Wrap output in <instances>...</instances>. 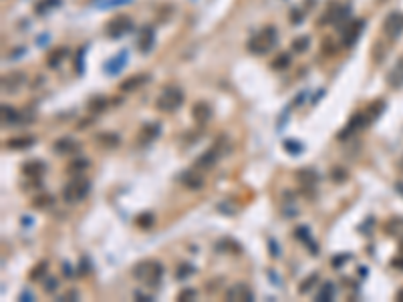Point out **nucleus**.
I'll list each match as a JSON object with an SVG mask.
<instances>
[{
  "mask_svg": "<svg viewBox=\"0 0 403 302\" xmlns=\"http://www.w3.org/2000/svg\"><path fill=\"white\" fill-rule=\"evenodd\" d=\"M278 43V32L274 26H266L264 30L256 32L254 37L248 41V50L252 55H268Z\"/></svg>",
  "mask_w": 403,
  "mask_h": 302,
  "instance_id": "obj_1",
  "label": "nucleus"
},
{
  "mask_svg": "<svg viewBox=\"0 0 403 302\" xmlns=\"http://www.w3.org/2000/svg\"><path fill=\"white\" fill-rule=\"evenodd\" d=\"M95 139H97V143L101 147H105V149H113V147L119 145V141H121V137L117 135V133H99Z\"/></svg>",
  "mask_w": 403,
  "mask_h": 302,
  "instance_id": "obj_19",
  "label": "nucleus"
},
{
  "mask_svg": "<svg viewBox=\"0 0 403 302\" xmlns=\"http://www.w3.org/2000/svg\"><path fill=\"white\" fill-rule=\"evenodd\" d=\"M383 30L389 39L399 37V32L403 30V14L401 12H391L383 22Z\"/></svg>",
  "mask_w": 403,
  "mask_h": 302,
  "instance_id": "obj_6",
  "label": "nucleus"
},
{
  "mask_svg": "<svg viewBox=\"0 0 403 302\" xmlns=\"http://www.w3.org/2000/svg\"><path fill=\"white\" fill-rule=\"evenodd\" d=\"M331 177H333V181L341 183V181H345V179H347V172L343 170V167H335V170L331 172Z\"/></svg>",
  "mask_w": 403,
  "mask_h": 302,
  "instance_id": "obj_38",
  "label": "nucleus"
},
{
  "mask_svg": "<svg viewBox=\"0 0 403 302\" xmlns=\"http://www.w3.org/2000/svg\"><path fill=\"white\" fill-rule=\"evenodd\" d=\"M46 266H48V262L46 260H43V262H39L35 268L30 270V274H28V278L30 280H39V278H43L45 274H46Z\"/></svg>",
  "mask_w": 403,
  "mask_h": 302,
  "instance_id": "obj_32",
  "label": "nucleus"
},
{
  "mask_svg": "<svg viewBox=\"0 0 403 302\" xmlns=\"http://www.w3.org/2000/svg\"><path fill=\"white\" fill-rule=\"evenodd\" d=\"M333 296H335L333 282H325L323 288L318 290V294H316V300H318V302H329V300H333Z\"/></svg>",
  "mask_w": 403,
  "mask_h": 302,
  "instance_id": "obj_25",
  "label": "nucleus"
},
{
  "mask_svg": "<svg viewBox=\"0 0 403 302\" xmlns=\"http://www.w3.org/2000/svg\"><path fill=\"white\" fill-rule=\"evenodd\" d=\"M218 157H220V151H218V149H208L206 153H202L196 159V170H210V167L218 161Z\"/></svg>",
  "mask_w": 403,
  "mask_h": 302,
  "instance_id": "obj_15",
  "label": "nucleus"
},
{
  "mask_svg": "<svg viewBox=\"0 0 403 302\" xmlns=\"http://www.w3.org/2000/svg\"><path fill=\"white\" fill-rule=\"evenodd\" d=\"M311 234H309V228H305V226H300L298 230H296V238H300L305 244H309L311 246V254H318V248H316V244H313L311 242Z\"/></svg>",
  "mask_w": 403,
  "mask_h": 302,
  "instance_id": "obj_28",
  "label": "nucleus"
},
{
  "mask_svg": "<svg viewBox=\"0 0 403 302\" xmlns=\"http://www.w3.org/2000/svg\"><path fill=\"white\" fill-rule=\"evenodd\" d=\"M24 298H26V300H30V298H32V294L26 290V292H22V294H21V300H24Z\"/></svg>",
  "mask_w": 403,
  "mask_h": 302,
  "instance_id": "obj_49",
  "label": "nucleus"
},
{
  "mask_svg": "<svg viewBox=\"0 0 403 302\" xmlns=\"http://www.w3.org/2000/svg\"><path fill=\"white\" fill-rule=\"evenodd\" d=\"M296 179L302 188H314L316 181H318V173L314 170H311V167H305V170H300L296 173Z\"/></svg>",
  "mask_w": 403,
  "mask_h": 302,
  "instance_id": "obj_16",
  "label": "nucleus"
},
{
  "mask_svg": "<svg viewBox=\"0 0 403 302\" xmlns=\"http://www.w3.org/2000/svg\"><path fill=\"white\" fill-rule=\"evenodd\" d=\"M135 298H139L141 302H149V300H151L149 296H145V294H141V292H135Z\"/></svg>",
  "mask_w": 403,
  "mask_h": 302,
  "instance_id": "obj_47",
  "label": "nucleus"
},
{
  "mask_svg": "<svg viewBox=\"0 0 403 302\" xmlns=\"http://www.w3.org/2000/svg\"><path fill=\"white\" fill-rule=\"evenodd\" d=\"M71 298H73V300H75V298H79V292H77V290H69V292H67L61 300H71Z\"/></svg>",
  "mask_w": 403,
  "mask_h": 302,
  "instance_id": "obj_45",
  "label": "nucleus"
},
{
  "mask_svg": "<svg viewBox=\"0 0 403 302\" xmlns=\"http://www.w3.org/2000/svg\"><path fill=\"white\" fill-rule=\"evenodd\" d=\"M212 107L208 103H196L192 107V117H194V121L200 123V125H206L210 119H212Z\"/></svg>",
  "mask_w": 403,
  "mask_h": 302,
  "instance_id": "obj_13",
  "label": "nucleus"
},
{
  "mask_svg": "<svg viewBox=\"0 0 403 302\" xmlns=\"http://www.w3.org/2000/svg\"><path fill=\"white\" fill-rule=\"evenodd\" d=\"M289 65H291V55H289V53H282V55H278V57L272 61V69L280 71V69H287Z\"/></svg>",
  "mask_w": 403,
  "mask_h": 302,
  "instance_id": "obj_33",
  "label": "nucleus"
},
{
  "mask_svg": "<svg viewBox=\"0 0 403 302\" xmlns=\"http://www.w3.org/2000/svg\"><path fill=\"white\" fill-rule=\"evenodd\" d=\"M367 125V115H363V113H355L351 117V121H349V125L339 133L337 135V139L339 141H345V139H349L353 133H355L357 129H361V127H365Z\"/></svg>",
  "mask_w": 403,
  "mask_h": 302,
  "instance_id": "obj_7",
  "label": "nucleus"
},
{
  "mask_svg": "<svg viewBox=\"0 0 403 302\" xmlns=\"http://www.w3.org/2000/svg\"><path fill=\"white\" fill-rule=\"evenodd\" d=\"M35 137H14V139H10L8 143H6V147L8 149H14V151H21V149H28V147H32L35 145Z\"/></svg>",
  "mask_w": 403,
  "mask_h": 302,
  "instance_id": "obj_22",
  "label": "nucleus"
},
{
  "mask_svg": "<svg viewBox=\"0 0 403 302\" xmlns=\"http://www.w3.org/2000/svg\"><path fill=\"white\" fill-rule=\"evenodd\" d=\"M57 288H59V280L57 278H48L46 284H45V290L46 292H55Z\"/></svg>",
  "mask_w": 403,
  "mask_h": 302,
  "instance_id": "obj_42",
  "label": "nucleus"
},
{
  "mask_svg": "<svg viewBox=\"0 0 403 302\" xmlns=\"http://www.w3.org/2000/svg\"><path fill=\"white\" fill-rule=\"evenodd\" d=\"M85 167H89V161H87V159H77L75 163H71L69 170H71V172H77V170H85Z\"/></svg>",
  "mask_w": 403,
  "mask_h": 302,
  "instance_id": "obj_41",
  "label": "nucleus"
},
{
  "mask_svg": "<svg viewBox=\"0 0 403 302\" xmlns=\"http://www.w3.org/2000/svg\"><path fill=\"white\" fill-rule=\"evenodd\" d=\"M316 280H318V274H316V272H314V274H311L309 278H305V282H302L300 286H298V292H300V294H307V292L314 286V284H316Z\"/></svg>",
  "mask_w": 403,
  "mask_h": 302,
  "instance_id": "obj_34",
  "label": "nucleus"
},
{
  "mask_svg": "<svg viewBox=\"0 0 403 302\" xmlns=\"http://www.w3.org/2000/svg\"><path fill=\"white\" fill-rule=\"evenodd\" d=\"M181 103H183L181 89L179 87H165L161 91V95L157 97V101H156V107L163 113H174L181 107Z\"/></svg>",
  "mask_w": 403,
  "mask_h": 302,
  "instance_id": "obj_3",
  "label": "nucleus"
},
{
  "mask_svg": "<svg viewBox=\"0 0 403 302\" xmlns=\"http://www.w3.org/2000/svg\"><path fill=\"white\" fill-rule=\"evenodd\" d=\"M83 55H85V46L79 48V53H77V73L79 75L83 73Z\"/></svg>",
  "mask_w": 403,
  "mask_h": 302,
  "instance_id": "obj_43",
  "label": "nucleus"
},
{
  "mask_svg": "<svg viewBox=\"0 0 403 302\" xmlns=\"http://www.w3.org/2000/svg\"><path fill=\"white\" fill-rule=\"evenodd\" d=\"M154 43H156V32L151 26H143L139 30V39H137V48L141 53H149L154 48Z\"/></svg>",
  "mask_w": 403,
  "mask_h": 302,
  "instance_id": "obj_10",
  "label": "nucleus"
},
{
  "mask_svg": "<svg viewBox=\"0 0 403 302\" xmlns=\"http://www.w3.org/2000/svg\"><path fill=\"white\" fill-rule=\"evenodd\" d=\"M147 81H149L147 75H133V77H129V79H125V81L121 83V85H119V91H123V93H133V91L141 89Z\"/></svg>",
  "mask_w": 403,
  "mask_h": 302,
  "instance_id": "obj_14",
  "label": "nucleus"
},
{
  "mask_svg": "<svg viewBox=\"0 0 403 302\" xmlns=\"http://www.w3.org/2000/svg\"><path fill=\"white\" fill-rule=\"evenodd\" d=\"M154 222H156V217H154V214H149V212H143V214H139V216H137V220H135L137 228H141V230H147V228H151V226H154Z\"/></svg>",
  "mask_w": 403,
  "mask_h": 302,
  "instance_id": "obj_29",
  "label": "nucleus"
},
{
  "mask_svg": "<svg viewBox=\"0 0 403 302\" xmlns=\"http://www.w3.org/2000/svg\"><path fill=\"white\" fill-rule=\"evenodd\" d=\"M226 300H238V302H250L254 300V294H252V290L246 286L244 282H238L234 284V286L226 292Z\"/></svg>",
  "mask_w": 403,
  "mask_h": 302,
  "instance_id": "obj_8",
  "label": "nucleus"
},
{
  "mask_svg": "<svg viewBox=\"0 0 403 302\" xmlns=\"http://www.w3.org/2000/svg\"><path fill=\"white\" fill-rule=\"evenodd\" d=\"M22 119H24L22 113H19L10 105H2V123L4 125H19Z\"/></svg>",
  "mask_w": 403,
  "mask_h": 302,
  "instance_id": "obj_17",
  "label": "nucleus"
},
{
  "mask_svg": "<svg viewBox=\"0 0 403 302\" xmlns=\"http://www.w3.org/2000/svg\"><path fill=\"white\" fill-rule=\"evenodd\" d=\"M349 258H351V254H343V256H339V258H335V260H333V266H335V268H339V266H341L343 262H347Z\"/></svg>",
  "mask_w": 403,
  "mask_h": 302,
  "instance_id": "obj_44",
  "label": "nucleus"
},
{
  "mask_svg": "<svg viewBox=\"0 0 403 302\" xmlns=\"http://www.w3.org/2000/svg\"><path fill=\"white\" fill-rule=\"evenodd\" d=\"M53 204H55V197L48 195V194H43V195L32 199V208H37V210H45V208L53 206Z\"/></svg>",
  "mask_w": 403,
  "mask_h": 302,
  "instance_id": "obj_27",
  "label": "nucleus"
},
{
  "mask_svg": "<svg viewBox=\"0 0 403 302\" xmlns=\"http://www.w3.org/2000/svg\"><path fill=\"white\" fill-rule=\"evenodd\" d=\"M181 181H183V186H186L188 190H200V188H204V179H202V175H198V173H194V172L183 173Z\"/></svg>",
  "mask_w": 403,
  "mask_h": 302,
  "instance_id": "obj_21",
  "label": "nucleus"
},
{
  "mask_svg": "<svg viewBox=\"0 0 403 302\" xmlns=\"http://www.w3.org/2000/svg\"><path fill=\"white\" fill-rule=\"evenodd\" d=\"M159 133H161V127H159L157 123H145V125L141 127V131H139V139H141L143 143L154 141V139H157Z\"/></svg>",
  "mask_w": 403,
  "mask_h": 302,
  "instance_id": "obj_18",
  "label": "nucleus"
},
{
  "mask_svg": "<svg viewBox=\"0 0 403 302\" xmlns=\"http://www.w3.org/2000/svg\"><path fill=\"white\" fill-rule=\"evenodd\" d=\"M63 272H65V276H73V270L69 264H63Z\"/></svg>",
  "mask_w": 403,
  "mask_h": 302,
  "instance_id": "obj_46",
  "label": "nucleus"
},
{
  "mask_svg": "<svg viewBox=\"0 0 403 302\" xmlns=\"http://www.w3.org/2000/svg\"><path fill=\"white\" fill-rule=\"evenodd\" d=\"M107 103H109V101H107L105 97L97 95V97H91V99H89L87 109H89L91 113H101V111H105V109H107Z\"/></svg>",
  "mask_w": 403,
  "mask_h": 302,
  "instance_id": "obj_24",
  "label": "nucleus"
},
{
  "mask_svg": "<svg viewBox=\"0 0 403 302\" xmlns=\"http://www.w3.org/2000/svg\"><path fill=\"white\" fill-rule=\"evenodd\" d=\"M53 149L57 151L59 155H75V153H79V151H81V145L75 139H71V137H61V139H57L53 143Z\"/></svg>",
  "mask_w": 403,
  "mask_h": 302,
  "instance_id": "obj_9",
  "label": "nucleus"
},
{
  "mask_svg": "<svg viewBox=\"0 0 403 302\" xmlns=\"http://www.w3.org/2000/svg\"><path fill=\"white\" fill-rule=\"evenodd\" d=\"M59 4H61V0H43V2L37 4V12L45 14V12H48V8H57Z\"/></svg>",
  "mask_w": 403,
  "mask_h": 302,
  "instance_id": "obj_35",
  "label": "nucleus"
},
{
  "mask_svg": "<svg viewBox=\"0 0 403 302\" xmlns=\"http://www.w3.org/2000/svg\"><path fill=\"white\" fill-rule=\"evenodd\" d=\"M309 46H311V39L309 37H298V39L292 41V50H294V53H298V55H302L305 50H309Z\"/></svg>",
  "mask_w": 403,
  "mask_h": 302,
  "instance_id": "obj_30",
  "label": "nucleus"
},
{
  "mask_svg": "<svg viewBox=\"0 0 403 302\" xmlns=\"http://www.w3.org/2000/svg\"><path fill=\"white\" fill-rule=\"evenodd\" d=\"M383 105H385L383 101H375V103H373L371 107H369V111H367V119H371V121H373L377 115H381V111H383Z\"/></svg>",
  "mask_w": 403,
  "mask_h": 302,
  "instance_id": "obj_36",
  "label": "nucleus"
},
{
  "mask_svg": "<svg viewBox=\"0 0 403 302\" xmlns=\"http://www.w3.org/2000/svg\"><path fill=\"white\" fill-rule=\"evenodd\" d=\"M91 192V181L85 177H75L73 181H69L63 190V199L67 204H77V201L85 199L87 194Z\"/></svg>",
  "mask_w": 403,
  "mask_h": 302,
  "instance_id": "obj_4",
  "label": "nucleus"
},
{
  "mask_svg": "<svg viewBox=\"0 0 403 302\" xmlns=\"http://www.w3.org/2000/svg\"><path fill=\"white\" fill-rule=\"evenodd\" d=\"M131 26H133V22L127 14H117L105 24V35L109 39H121L123 35H127L131 30Z\"/></svg>",
  "mask_w": 403,
  "mask_h": 302,
  "instance_id": "obj_5",
  "label": "nucleus"
},
{
  "mask_svg": "<svg viewBox=\"0 0 403 302\" xmlns=\"http://www.w3.org/2000/svg\"><path fill=\"white\" fill-rule=\"evenodd\" d=\"M282 147L289 151V153H292V155H298L300 151H302V145L300 143H296V141H284L282 143Z\"/></svg>",
  "mask_w": 403,
  "mask_h": 302,
  "instance_id": "obj_37",
  "label": "nucleus"
},
{
  "mask_svg": "<svg viewBox=\"0 0 403 302\" xmlns=\"http://www.w3.org/2000/svg\"><path fill=\"white\" fill-rule=\"evenodd\" d=\"M389 83L395 87H401L403 85V59L393 66V71H391V77H389Z\"/></svg>",
  "mask_w": 403,
  "mask_h": 302,
  "instance_id": "obj_26",
  "label": "nucleus"
},
{
  "mask_svg": "<svg viewBox=\"0 0 403 302\" xmlns=\"http://www.w3.org/2000/svg\"><path fill=\"white\" fill-rule=\"evenodd\" d=\"M125 59H127V53L123 50V53H119L117 57H113V59L105 65V71H107L109 75H117V73H119L123 66H125Z\"/></svg>",
  "mask_w": 403,
  "mask_h": 302,
  "instance_id": "obj_20",
  "label": "nucleus"
},
{
  "mask_svg": "<svg viewBox=\"0 0 403 302\" xmlns=\"http://www.w3.org/2000/svg\"><path fill=\"white\" fill-rule=\"evenodd\" d=\"M393 266H401V270H403V260H393Z\"/></svg>",
  "mask_w": 403,
  "mask_h": 302,
  "instance_id": "obj_50",
  "label": "nucleus"
},
{
  "mask_svg": "<svg viewBox=\"0 0 403 302\" xmlns=\"http://www.w3.org/2000/svg\"><path fill=\"white\" fill-rule=\"evenodd\" d=\"M192 274H194V266H190V264H181V266H179V270H178V278H179V280L188 278V276H192Z\"/></svg>",
  "mask_w": 403,
  "mask_h": 302,
  "instance_id": "obj_39",
  "label": "nucleus"
},
{
  "mask_svg": "<svg viewBox=\"0 0 403 302\" xmlns=\"http://www.w3.org/2000/svg\"><path fill=\"white\" fill-rule=\"evenodd\" d=\"M43 170H45V163H43V161H28V163L22 165V172H24V175H28V177H39V175H43Z\"/></svg>",
  "mask_w": 403,
  "mask_h": 302,
  "instance_id": "obj_23",
  "label": "nucleus"
},
{
  "mask_svg": "<svg viewBox=\"0 0 403 302\" xmlns=\"http://www.w3.org/2000/svg\"><path fill=\"white\" fill-rule=\"evenodd\" d=\"M133 276H135L139 282H143V284H147V286L154 288L161 282L163 266L157 260H143V262L135 264V268H133Z\"/></svg>",
  "mask_w": 403,
  "mask_h": 302,
  "instance_id": "obj_2",
  "label": "nucleus"
},
{
  "mask_svg": "<svg viewBox=\"0 0 403 302\" xmlns=\"http://www.w3.org/2000/svg\"><path fill=\"white\" fill-rule=\"evenodd\" d=\"M67 55H69V50H67V48H59V50H55V53H50L48 55V66H53V69H55V66H59V63Z\"/></svg>",
  "mask_w": 403,
  "mask_h": 302,
  "instance_id": "obj_31",
  "label": "nucleus"
},
{
  "mask_svg": "<svg viewBox=\"0 0 403 302\" xmlns=\"http://www.w3.org/2000/svg\"><path fill=\"white\" fill-rule=\"evenodd\" d=\"M270 248H272V256H274V258H278V248H276L274 240H270Z\"/></svg>",
  "mask_w": 403,
  "mask_h": 302,
  "instance_id": "obj_48",
  "label": "nucleus"
},
{
  "mask_svg": "<svg viewBox=\"0 0 403 302\" xmlns=\"http://www.w3.org/2000/svg\"><path fill=\"white\" fill-rule=\"evenodd\" d=\"M363 28H365V21H355L351 26H347V32H345V37H343V44H345V46H353V44H355V43L359 41V37H361Z\"/></svg>",
  "mask_w": 403,
  "mask_h": 302,
  "instance_id": "obj_11",
  "label": "nucleus"
},
{
  "mask_svg": "<svg viewBox=\"0 0 403 302\" xmlns=\"http://www.w3.org/2000/svg\"><path fill=\"white\" fill-rule=\"evenodd\" d=\"M196 290H192V288H188V290H181L179 294H178V300H194L196 298Z\"/></svg>",
  "mask_w": 403,
  "mask_h": 302,
  "instance_id": "obj_40",
  "label": "nucleus"
},
{
  "mask_svg": "<svg viewBox=\"0 0 403 302\" xmlns=\"http://www.w3.org/2000/svg\"><path fill=\"white\" fill-rule=\"evenodd\" d=\"M397 298H399V300H403V290L399 292V296H397Z\"/></svg>",
  "mask_w": 403,
  "mask_h": 302,
  "instance_id": "obj_51",
  "label": "nucleus"
},
{
  "mask_svg": "<svg viewBox=\"0 0 403 302\" xmlns=\"http://www.w3.org/2000/svg\"><path fill=\"white\" fill-rule=\"evenodd\" d=\"M24 81H26L24 73H10V75H6L2 79V89L8 91V93H16L24 85Z\"/></svg>",
  "mask_w": 403,
  "mask_h": 302,
  "instance_id": "obj_12",
  "label": "nucleus"
}]
</instances>
